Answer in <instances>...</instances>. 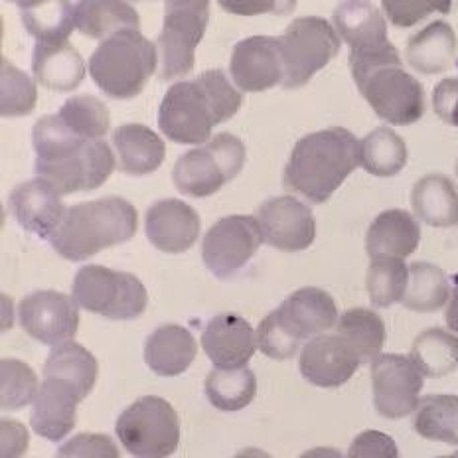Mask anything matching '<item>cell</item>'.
I'll list each match as a JSON object with an SVG mask.
<instances>
[{
	"label": "cell",
	"instance_id": "obj_29",
	"mask_svg": "<svg viewBox=\"0 0 458 458\" xmlns=\"http://www.w3.org/2000/svg\"><path fill=\"white\" fill-rule=\"evenodd\" d=\"M415 216L431 227H453L458 224V192L445 174H427L417 180L411 192Z\"/></svg>",
	"mask_w": 458,
	"mask_h": 458
},
{
	"label": "cell",
	"instance_id": "obj_31",
	"mask_svg": "<svg viewBox=\"0 0 458 458\" xmlns=\"http://www.w3.org/2000/svg\"><path fill=\"white\" fill-rule=\"evenodd\" d=\"M98 360L89 350H85L78 342H64L54 346L44 364V377L65 379L80 389L85 399L98 381Z\"/></svg>",
	"mask_w": 458,
	"mask_h": 458
},
{
	"label": "cell",
	"instance_id": "obj_6",
	"mask_svg": "<svg viewBox=\"0 0 458 458\" xmlns=\"http://www.w3.org/2000/svg\"><path fill=\"white\" fill-rule=\"evenodd\" d=\"M157 64V46L135 28H127L95 47L89 57V75L109 98L131 99L145 89Z\"/></svg>",
	"mask_w": 458,
	"mask_h": 458
},
{
	"label": "cell",
	"instance_id": "obj_39",
	"mask_svg": "<svg viewBox=\"0 0 458 458\" xmlns=\"http://www.w3.org/2000/svg\"><path fill=\"white\" fill-rule=\"evenodd\" d=\"M73 14L75 6L70 0H50L36 8L21 11L28 34L46 44L68 42V36L75 30Z\"/></svg>",
	"mask_w": 458,
	"mask_h": 458
},
{
	"label": "cell",
	"instance_id": "obj_16",
	"mask_svg": "<svg viewBox=\"0 0 458 458\" xmlns=\"http://www.w3.org/2000/svg\"><path fill=\"white\" fill-rule=\"evenodd\" d=\"M229 73L245 93H259L283 85L284 65L279 38L251 36L235 44Z\"/></svg>",
	"mask_w": 458,
	"mask_h": 458
},
{
	"label": "cell",
	"instance_id": "obj_23",
	"mask_svg": "<svg viewBox=\"0 0 458 458\" xmlns=\"http://www.w3.org/2000/svg\"><path fill=\"white\" fill-rule=\"evenodd\" d=\"M332 21L338 36L350 46V52L366 54L391 46L386 16L369 0H344L334 11Z\"/></svg>",
	"mask_w": 458,
	"mask_h": 458
},
{
	"label": "cell",
	"instance_id": "obj_9",
	"mask_svg": "<svg viewBox=\"0 0 458 458\" xmlns=\"http://www.w3.org/2000/svg\"><path fill=\"white\" fill-rule=\"evenodd\" d=\"M117 437L135 458H168L180 445L178 415L166 399L147 395L117 419Z\"/></svg>",
	"mask_w": 458,
	"mask_h": 458
},
{
	"label": "cell",
	"instance_id": "obj_10",
	"mask_svg": "<svg viewBox=\"0 0 458 458\" xmlns=\"http://www.w3.org/2000/svg\"><path fill=\"white\" fill-rule=\"evenodd\" d=\"M279 42L284 65L283 88L297 89L338 55L342 38L324 18L301 16L286 26Z\"/></svg>",
	"mask_w": 458,
	"mask_h": 458
},
{
	"label": "cell",
	"instance_id": "obj_18",
	"mask_svg": "<svg viewBox=\"0 0 458 458\" xmlns=\"http://www.w3.org/2000/svg\"><path fill=\"white\" fill-rule=\"evenodd\" d=\"M83 397L80 389L65 379L44 377L32 401L30 425L36 435L57 443L72 433Z\"/></svg>",
	"mask_w": 458,
	"mask_h": 458
},
{
	"label": "cell",
	"instance_id": "obj_8",
	"mask_svg": "<svg viewBox=\"0 0 458 458\" xmlns=\"http://www.w3.org/2000/svg\"><path fill=\"white\" fill-rule=\"evenodd\" d=\"M245 145L229 132H219L204 147L188 150L172 170L178 192L192 198H208L240 174L245 165Z\"/></svg>",
	"mask_w": 458,
	"mask_h": 458
},
{
	"label": "cell",
	"instance_id": "obj_40",
	"mask_svg": "<svg viewBox=\"0 0 458 458\" xmlns=\"http://www.w3.org/2000/svg\"><path fill=\"white\" fill-rule=\"evenodd\" d=\"M57 114L75 135L89 140L103 139L111 125L107 107L93 95H75L62 105Z\"/></svg>",
	"mask_w": 458,
	"mask_h": 458
},
{
	"label": "cell",
	"instance_id": "obj_3",
	"mask_svg": "<svg viewBox=\"0 0 458 458\" xmlns=\"http://www.w3.org/2000/svg\"><path fill=\"white\" fill-rule=\"evenodd\" d=\"M358 166L360 140L348 129L330 127L310 132L294 145L283 184L312 204H324Z\"/></svg>",
	"mask_w": 458,
	"mask_h": 458
},
{
	"label": "cell",
	"instance_id": "obj_57",
	"mask_svg": "<svg viewBox=\"0 0 458 458\" xmlns=\"http://www.w3.org/2000/svg\"><path fill=\"white\" fill-rule=\"evenodd\" d=\"M57 458H64V456H57Z\"/></svg>",
	"mask_w": 458,
	"mask_h": 458
},
{
	"label": "cell",
	"instance_id": "obj_53",
	"mask_svg": "<svg viewBox=\"0 0 458 458\" xmlns=\"http://www.w3.org/2000/svg\"><path fill=\"white\" fill-rule=\"evenodd\" d=\"M8 3H14L21 6V11H26V8H36L44 3H50V0H8Z\"/></svg>",
	"mask_w": 458,
	"mask_h": 458
},
{
	"label": "cell",
	"instance_id": "obj_46",
	"mask_svg": "<svg viewBox=\"0 0 458 458\" xmlns=\"http://www.w3.org/2000/svg\"><path fill=\"white\" fill-rule=\"evenodd\" d=\"M346 458H399V451L389 435L381 431H364L352 441Z\"/></svg>",
	"mask_w": 458,
	"mask_h": 458
},
{
	"label": "cell",
	"instance_id": "obj_22",
	"mask_svg": "<svg viewBox=\"0 0 458 458\" xmlns=\"http://www.w3.org/2000/svg\"><path fill=\"white\" fill-rule=\"evenodd\" d=\"M202 348L216 368H245L257 350V332L237 314H219L206 324Z\"/></svg>",
	"mask_w": 458,
	"mask_h": 458
},
{
	"label": "cell",
	"instance_id": "obj_52",
	"mask_svg": "<svg viewBox=\"0 0 458 458\" xmlns=\"http://www.w3.org/2000/svg\"><path fill=\"white\" fill-rule=\"evenodd\" d=\"M233 458H273V456H269L265 451H261V448H245V451L237 453Z\"/></svg>",
	"mask_w": 458,
	"mask_h": 458
},
{
	"label": "cell",
	"instance_id": "obj_35",
	"mask_svg": "<svg viewBox=\"0 0 458 458\" xmlns=\"http://www.w3.org/2000/svg\"><path fill=\"white\" fill-rule=\"evenodd\" d=\"M409 358L425 377H445L458 368V336L451 330L428 328L415 338Z\"/></svg>",
	"mask_w": 458,
	"mask_h": 458
},
{
	"label": "cell",
	"instance_id": "obj_50",
	"mask_svg": "<svg viewBox=\"0 0 458 458\" xmlns=\"http://www.w3.org/2000/svg\"><path fill=\"white\" fill-rule=\"evenodd\" d=\"M445 320H446L448 330L458 334V284L454 286V291L451 293V301L446 304Z\"/></svg>",
	"mask_w": 458,
	"mask_h": 458
},
{
	"label": "cell",
	"instance_id": "obj_19",
	"mask_svg": "<svg viewBox=\"0 0 458 458\" xmlns=\"http://www.w3.org/2000/svg\"><path fill=\"white\" fill-rule=\"evenodd\" d=\"M148 242L165 253H184L192 250L199 235V216L182 199L168 198L152 204L145 217Z\"/></svg>",
	"mask_w": 458,
	"mask_h": 458
},
{
	"label": "cell",
	"instance_id": "obj_45",
	"mask_svg": "<svg viewBox=\"0 0 458 458\" xmlns=\"http://www.w3.org/2000/svg\"><path fill=\"white\" fill-rule=\"evenodd\" d=\"M57 456L64 458H121L119 448L107 435L81 433L72 437L57 451Z\"/></svg>",
	"mask_w": 458,
	"mask_h": 458
},
{
	"label": "cell",
	"instance_id": "obj_20",
	"mask_svg": "<svg viewBox=\"0 0 458 458\" xmlns=\"http://www.w3.org/2000/svg\"><path fill=\"white\" fill-rule=\"evenodd\" d=\"M8 204L21 227L42 240H50L68 212L62 202V194L42 178L28 180L16 186Z\"/></svg>",
	"mask_w": 458,
	"mask_h": 458
},
{
	"label": "cell",
	"instance_id": "obj_42",
	"mask_svg": "<svg viewBox=\"0 0 458 458\" xmlns=\"http://www.w3.org/2000/svg\"><path fill=\"white\" fill-rule=\"evenodd\" d=\"M36 83L3 57L0 60V114L3 117L30 114L36 107Z\"/></svg>",
	"mask_w": 458,
	"mask_h": 458
},
{
	"label": "cell",
	"instance_id": "obj_43",
	"mask_svg": "<svg viewBox=\"0 0 458 458\" xmlns=\"http://www.w3.org/2000/svg\"><path fill=\"white\" fill-rule=\"evenodd\" d=\"M257 348L273 360H289L301 350V340L283 327L276 312H269L257 327Z\"/></svg>",
	"mask_w": 458,
	"mask_h": 458
},
{
	"label": "cell",
	"instance_id": "obj_24",
	"mask_svg": "<svg viewBox=\"0 0 458 458\" xmlns=\"http://www.w3.org/2000/svg\"><path fill=\"white\" fill-rule=\"evenodd\" d=\"M421 227L405 209H386L371 222L366 235L369 259L376 257H399L405 259L419 247Z\"/></svg>",
	"mask_w": 458,
	"mask_h": 458
},
{
	"label": "cell",
	"instance_id": "obj_49",
	"mask_svg": "<svg viewBox=\"0 0 458 458\" xmlns=\"http://www.w3.org/2000/svg\"><path fill=\"white\" fill-rule=\"evenodd\" d=\"M30 435L28 428L14 421V419H3L0 423V458H22L28 451Z\"/></svg>",
	"mask_w": 458,
	"mask_h": 458
},
{
	"label": "cell",
	"instance_id": "obj_33",
	"mask_svg": "<svg viewBox=\"0 0 458 458\" xmlns=\"http://www.w3.org/2000/svg\"><path fill=\"white\" fill-rule=\"evenodd\" d=\"M206 397L219 411H242L257 394V379L250 368H216L206 377Z\"/></svg>",
	"mask_w": 458,
	"mask_h": 458
},
{
	"label": "cell",
	"instance_id": "obj_44",
	"mask_svg": "<svg viewBox=\"0 0 458 458\" xmlns=\"http://www.w3.org/2000/svg\"><path fill=\"white\" fill-rule=\"evenodd\" d=\"M453 0H381L387 21L397 28H411L433 13H451Z\"/></svg>",
	"mask_w": 458,
	"mask_h": 458
},
{
	"label": "cell",
	"instance_id": "obj_25",
	"mask_svg": "<svg viewBox=\"0 0 458 458\" xmlns=\"http://www.w3.org/2000/svg\"><path fill=\"white\" fill-rule=\"evenodd\" d=\"M32 72L42 88L68 93L83 81L85 64L70 42H38L32 54Z\"/></svg>",
	"mask_w": 458,
	"mask_h": 458
},
{
	"label": "cell",
	"instance_id": "obj_34",
	"mask_svg": "<svg viewBox=\"0 0 458 458\" xmlns=\"http://www.w3.org/2000/svg\"><path fill=\"white\" fill-rule=\"evenodd\" d=\"M336 332L356 352L361 364H371L384 350L386 324L369 309H350L342 314Z\"/></svg>",
	"mask_w": 458,
	"mask_h": 458
},
{
	"label": "cell",
	"instance_id": "obj_15",
	"mask_svg": "<svg viewBox=\"0 0 458 458\" xmlns=\"http://www.w3.org/2000/svg\"><path fill=\"white\" fill-rule=\"evenodd\" d=\"M265 243L279 251L297 253L309 250L317 237V219L312 209L294 196H276L257 208Z\"/></svg>",
	"mask_w": 458,
	"mask_h": 458
},
{
	"label": "cell",
	"instance_id": "obj_41",
	"mask_svg": "<svg viewBox=\"0 0 458 458\" xmlns=\"http://www.w3.org/2000/svg\"><path fill=\"white\" fill-rule=\"evenodd\" d=\"M40 384L36 371L21 360L4 358L0 361V407L4 411H16L30 405Z\"/></svg>",
	"mask_w": 458,
	"mask_h": 458
},
{
	"label": "cell",
	"instance_id": "obj_11",
	"mask_svg": "<svg viewBox=\"0 0 458 458\" xmlns=\"http://www.w3.org/2000/svg\"><path fill=\"white\" fill-rule=\"evenodd\" d=\"M208 21L209 0H165V22L157 38L160 80L182 78L194 70Z\"/></svg>",
	"mask_w": 458,
	"mask_h": 458
},
{
	"label": "cell",
	"instance_id": "obj_54",
	"mask_svg": "<svg viewBox=\"0 0 458 458\" xmlns=\"http://www.w3.org/2000/svg\"><path fill=\"white\" fill-rule=\"evenodd\" d=\"M446 458H458V451H456V453H454V454H448V456H446Z\"/></svg>",
	"mask_w": 458,
	"mask_h": 458
},
{
	"label": "cell",
	"instance_id": "obj_26",
	"mask_svg": "<svg viewBox=\"0 0 458 458\" xmlns=\"http://www.w3.org/2000/svg\"><path fill=\"white\" fill-rule=\"evenodd\" d=\"M198 354V344L190 330L166 324L150 334L145 344L147 366L162 377L184 374Z\"/></svg>",
	"mask_w": 458,
	"mask_h": 458
},
{
	"label": "cell",
	"instance_id": "obj_2",
	"mask_svg": "<svg viewBox=\"0 0 458 458\" xmlns=\"http://www.w3.org/2000/svg\"><path fill=\"white\" fill-rule=\"evenodd\" d=\"M242 107V93L222 70H209L194 80L178 81L166 91L158 109V127L178 145H204L214 127Z\"/></svg>",
	"mask_w": 458,
	"mask_h": 458
},
{
	"label": "cell",
	"instance_id": "obj_1",
	"mask_svg": "<svg viewBox=\"0 0 458 458\" xmlns=\"http://www.w3.org/2000/svg\"><path fill=\"white\" fill-rule=\"evenodd\" d=\"M36 176L50 182L62 196L91 192L114 170V155L103 139H81L60 114H46L32 129Z\"/></svg>",
	"mask_w": 458,
	"mask_h": 458
},
{
	"label": "cell",
	"instance_id": "obj_51",
	"mask_svg": "<svg viewBox=\"0 0 458 458\" xmlns=\"http://www.w3.org/2000/svg\"><path fill=\"white\" fill-rule=\"evenodd\" d=\"M301 458H344V454L338 451V448L317 446V448H310V451L301 454Z\"/></svg>",
	"mask_w": 458,
	"mask_h": 458
},
{
	"label": "cell",
	"instance_id": "obj_38",
	"mask_svg": "<svg viewBox=\"0 0 458 458\" xmlns=\"http://www.w3.org/2000/svg\"><path fill=\"white\" fill-rule=\"evenodd\" d=\"M409 284V267L399 257H376L371 259L366 286L369 301L377 309H389L403 302Z\"/></svg>",
	"mask_w": 458,
	"mask_h": 458
},
{
	"label": "cell",
	"instance_id": "obj_5",
	"mask_svg": "<svg viewBox=\"0 0 458 458\" xmlns=\"http://www.w3.org/2000/svg\"><path fill=\"white\" fill-rule=\"evenodd\" d=\"M137 227L135 206L123 198L109 196L68 208L50 243L64 259L85 261L107 247L129 242L137 233Z\"/></svg>",
	"mask_w": 458,
	"mask_h": 458
},
{
	"label": "cell",
	"instance_id": "obj_7",
	"mask_svg": "<svg viewBox=\"0 0 458 458\" xmlns=\"http://www.w3.org/2000/svg\"><path fill=\"white\" fill-rule=\"evenodd\" d=\"M72 297L80 309L109 320L139 318L147 309L148 294L139 276L88 265L75 273Z\"/></svg>",
	"mask_w": 458,
	"mask_h": 458
},
{
	"label": "cell",
	"instance_id": "obj_27",
	"mask_svg": "<svg viewBox=\"0 0 458 458\" xmlns=\"http://www.w3.org/2000/svg\"><path fill=\"white\" fill-rule=\"evenodd\" d=\"M458 54L456 34L443 21L428 24L419 30L405 47V60L411 68L423 75L445 73L454 65Z\"/></svg>",
	"mask_w": 458,
	"mask_h": 458
},
{
	"label": "cell",
	"instance_id": "obj_48",
	"mask_svg": "<svg viewBox=\"0 0 458 458\" xmlns=\"http://www.w3.org/2000/svg\"><path fill=\"white\" fill-rule=\"evenodd\" d=\"M433 107L443 123L458 127V78H446L437 83L433 91Z\"/></svg>",
	"mask_w": 458,
	"mask_h": 458
},
{
	"label": "cell",
	"instance_id": "obj_55",
	"mask_svg": "<svg viewBox=\"0 0 458 458\" xmlns=\"http://www.w3.org/2000/svg\"><path fill=\"white\" fill-rule=\"evenodd\" d=\"M131 3H142V0H131Z\"/></svg>",
	"mask_w": 458,
	"mask_h": 458
},
{
	"label": "cell",
	"instance_id": "obj_13",
	"mask_svg": "<svg viewBox=\"0 0 458 458\" xmlns=\"http://www.w3.org/2000/svg\"><path fill=\"white\" fill-rule=\"evenodd\" d=\"M263 242L259 222L253 216L222 217L204 237V263L217 279H229L250 263Z\"/></svg>",
	"mask_w": 458,
	"mask_h": 458
},
{
	"label": "cell",
	"instance_id": "obj_47",
	"mask_svg": "<svg viewBox=\"0 0 458 458\" xmlns=\"http://www.w3.org/2000/svg\"><path fill=\"white\" fill-rule=\"evenodd\" d=\"M219 6L229 14L237 16H257V14H276L284 16L294 11L297 0H217Z\"/></svg>",
	"mask_w": 458,
	"mask_h": 458
},
{
	"label": "cell",
	"instance_id": "obj_17",
	"mask_svg": "<svg viewBox=\"0 0 458 458\" xmlns=\"http://www.w3.org/2000/svg\"><path fill=\"white\" fill-rule=\"evenodd\" d=\"M301 374L317 387H340L361 366L356 352L340 334H320L301 352Z\"/></svg>",
	"mask_w": 458,
	"mask_h": 458
},
{
	"label": "cell",
	"instance_id": "obj_56",
	"mask_svg": "<svg viewBox=\"0 0 458 458\" xmlns=\"http://www.w3.org/2000/svg\"><path fill=\"white\" fill-rule=\"evenodd\" d=\"M438 458H446V456H438Z\"/></svg>",
	"mask_w": 458,
	"mask_h": 458
},
{
	"label": "cell",
	"instance_id": "obj_30",
	"mask_svg": "<svg viewBox=\"0 0 458 458\" xmlns=\"http://www.w3.org/2000/svg\"><path fill=\"white\" fill-rule=\"evenodd\" d=\"M75 28L93 40H105L127 28L139 30L140 18L127 0H80L75 4Z\"/></svg>",
	"mask_w": 458,
	"mask_h": 458
},
{
	"label": "cell",
	"instance_id": "obj_4",
	"mask_svg": "<svg viewBox=\"0 0 458 458\" xmlns=\"http://www.w3.org/2000/svg\"><path fill=\"white\" fill-rule=\"evenodd\" d=\"M350 70L360 93L381 121L389 125H413L425 114V91L391 44L377 52H350Z\"/></svg>",
	"mask_w": 458,
	"mask_h": 458
},
{
	"label": "cell",
	"instance_id": "obj_14",
	"mask_svg": "<svg viewBox=\"0 0 458 458\" xmlns=\"http://www.w3.org/2000/svg\"><path fill=\"white\" fill-rule=\"evenodd\" d=\"M18 318L28 336L46 346H60L78 332L80 304L64 293L36 291L21 302Z\"/></svg>",
	"mask_w": 458,
	"mask_h": 458
},
{
	"label": "cell",
	"instance_id": "obj_37",
	"mask_svg": "<svg viewBox=\"0 0 458 458\" xmlns=\"http://www.w3.org/2000/svg\"><path fill=\"white\" fill-rule=\"evenodd\" d=\"M451 283L443 269L433 263L409 265V284L403 304L415 312H435L451 301Z\"/></svg>",
	"mask_w": 458,
	"mask_h": 458
},
{
	"label": "cell",
	"instance_id": "obj_28",
	"mask_svg": "<svg viewBox=\"0 0 458 458\" xmlns=\"http://www.w3.org/2000/svg\"><path fill=\"white\" fill-rule=\"evenodd\" d=\"M113 145L119 155L121 172L131 176H147L158 170L165 160V142L145 125H123L113 132Z\"/></svg>",
	"mask_w": 458,
	"mask_h": 458
},
{
	"label": "cell",
	"instance_id": "obj_21",
	"mask_svg": "<svg viewBox=\"0 0 458 458\" xmlns=\"http://www.w3.org/2000/svg\"><path fill=\"white\" fill-rule=\"evenodd\" d=\"M275 312L283 327L301 342L328 332L340 318L336 302L327 291L317 286H302L294 291Z\"/></svg>",
	"mask_w": 458,
	"mask_h": 458
},
{
	"label": "cell",
	"instance_id": "obj_36",
	"mask_svg": "<svg viewBox=\"0 0 458 458\" xmlns=\"http://www.w3.org/2000/svg\"><path fill=\"white\" fill-rule=\"evenodd\" d=\"M413 428L427 441L458 446V395H427L415 409Z\"/></svg>",
	"mask_w": 458,
	"mask_h": 458
},
{
	"label": "cell",
	"instance_id": "obj_12",
	"mask_svg": "<svg viewBox=\"0 0 458 458\" xmlns=\"http://www.w3.org/2000/svg\"><path fill=\"white\" fill-rule=\"evenodd\" d=\"M376 411L386 419H403L415 413L421 401L425 376L415 361L401 354H379L369 364Z\"/></svg>",
	"mask_w": 458,
	"mask_h": 458
},
{
	"label": "cell",
	"instance_id": "obj_32",
	"mask_svg": "<svg viewBox=\"0 0 458 458\" xmlns=\"http://www.w3.org/2000/svg\"><path fill=\"white\" fill-rule=\"evenodd\" d=\"M407 157L405 140L389 127H377L360 140V166L371 176H397L405 168Z\"/></svg>",
	"mask_w": 458,
	"mask_h": 458
}]
</instances>
